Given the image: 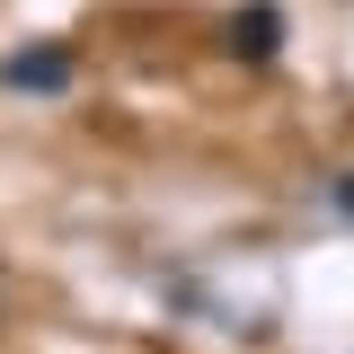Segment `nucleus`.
Segmentation results:
<instances>
[{"instance_id": "obj_1", "label": "nucleus", "mask_w": 354, "mask_h": 354, "mask_svg": "<svg viewBox=\"0 0 354 354\" xmlns=\"http://www.w3.org/2000/svg\"><path fill=\"white\" fill-rule=\"evenodd\" d=\"M274 44H283V9H274V0H248V9L230 18V53H239V62H266Z\"/></svg>"}, {"instance_id": "obj_2", "label": "nucleus", "mask_w": 354, "mask_h": 354, "mask_svg": "<svg viewBox=\"0 0 354 354\" xmlns=\"http://www.w3.org/2000/svg\"><path fill=\"white\" fill-rule=\"evenodd\" d=\"M71 80V53H53V44H44V53H9V88H62Z\"/></svg>"}]
</instances>
